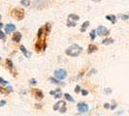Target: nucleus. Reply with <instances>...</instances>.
Wrapping results in <instances>:
<instances>
[{
    "label": "nucleus",
    "mask_w": 129,
    "mask_h": 116,
    "mask_svg": "<svg viewBox=\"0 0 129 116\" xmlns=\"http://www.w3.org/2000/svg\"><path fill=\"white\" fill-rule=\"evenodd\" d=\"M96 32H97V35H99V36H106V35L109 34V30H108L106 27L100 25L97 27Z\"/></svg>",
    "instance_id": "0eeeda50"
},
{
    "label": "nucleus",
    "mask_w": 129,
    "mask_h": 116,
    "mask_svg": "<svg viewBox=\"0 0 129 116\" xmlns=\"http://www.w3.org/2000/svg\"><path fill=\"white\" fill-rule=\"evenodd\" d=\"M111 108H112V109H115V108H116V103H115V104H114V105H112V106H110Z\"/></svg>",
    "instance_id": "e433bc0d"
},
{
    "label": "nucleus",
    "mask_w": 129,
    "mask_h": 116,
    "mask_svg": "<svg viewBox=\"0 0 129 116\" xmlns=\"http://www.w3.org/2000/svg\"><path fill=\"white\" fill-rule=\"evenodd\" d=\"M35 107H36V108H42V105H41L40 103H36V104H35Z\"/></svg>",
    "instance_id": "72a5a7b5"
},
{
    "label": "nucleus",
    "mask_w": 129,
    "mask_h": 116,
    "mask_svg": "<svg viewBox=\"0 0 129 116\" xmlns=\"http://www.w3.org/2000/svg\"><path fill=\"white\" fill-rule=\"evenodd\" d=\"M113 43H114V40L112 38H107L102 41V44H103L104 45H111V44H113Z\"/></svg>",
    "instance_id": "a211bd4d"
},
{
    "label": "nucleus",
    "mask_w": 129,
    "mask_h": 116,
    "mask_svg": "<svg viewBox=\"0 0 129 116\" xmlns=\"http://www.w3.org/2000/svg\"><path fill=\"white\" fill-rule=\"evenodd\" d=\"M49 80L53 84H57V85H63V82H61V81H59L58 79H55V78H53V77H50L49 78Z\"/></svg>",
    "instance_id": "6ab92c4d"
},
{
    "label": "nucleus",
    "mask_w": 129,
    "mask_h": 116,
    "mask_svg": "<svg viewBox=\"0 0 129 116\" xmlns=\"http://www.w3.org/2000/svg\"><path fill=\"white\" fill-rule=\"evenodd\" d=\"M97 49H98V48H97L96 45L91 44V45H89L88 47H87V52H88V53H93L94 51H96Z\"/></svg>",
    "instance_id": "2eb2a0df"
},
{
    "label": "nucleus",
    "mask_w": 129,
    "mask_h": 116,
    "mask_svg": "<svg viewBox=\"0 0 129 116\" xmlns=\"http://www.w3.org/2000/svg\"><path fill=\"white\" fill-rule=\"evenodd\" d=\"M118 18L123 19V20H127V19H129V14H126V15L125 14H119Z\"/></svg>",
    "instance_id": "4be33fe9"
},
{
    "label": "nucleus",
    "mask_w": 129,
    "mask_h": 116,
    "mask_svg": "<svg viewBox=\"0 0 129 116\" xmlns=\"http://www.w3.org/2000/svg\"><path fill=\"white\" fill-rule=\"evenodd\" d=\"M32 94L38 100H42L44 98V94H43V92L40 89H32Z\"/></svg>",
    "instance_id": "6e6552de"
},
{
    "label": "nucleus",
    "mask_w": 129,
    "mask_h": 116,
    "mask_svg": "<svg viewBox=\"0 0 129 116\" xmlns=\"http://www.w3.org/2000/svg\"><path fill=\"white\" fill-rule=\"evenodd\" d=\"M0 61H1V57H0Z\"/></svg>",
    "instance_id": "ea45409f"
},
{
    "label": "nucleus",
    "mask_w": 129,
    "mask_h": 116,
    "mask_svg": "<svg viewBox=\"0 0 129 116\" xmlns=\"http://www.w3.org/2000/svg\"><path fill=\"white\" fill-rule=\"evenodd\" d=\"M81 86H80V85H77V86H76V87H75V92H76V93H80V92H81Z\"/></svg>",
    "instance_id": "cd10ccee"
},
{
    "label": "nucleus",
    "mask_w": 129,
    "mask_h": 116,
    "mask_svg": "<svg viewBox=\"0 0 129 116\" xmlns=\"http://www.w3.org/2000/svg\"><path fill=\"white\" fill-rule=\"evenodd\" d=\"M7 89H8V91H9V92H13V88H12L11 86H9Z\"/></svg>",
    "instance_id": "c9c22d12"
},
{
    "label": "nucleus",
    "mask_w": 129,
    "mask_h": 116,
    "mask_svg": "<svg viewBox=\"0 0 129 116\" xmlns=\"http://www.w3.org/2000/svg\"><path fill=\"white\" fill-rule=\"evenodd\" d=\"M50 95L53 96V98H55V99H58V98L61 97V90L58 88V89H55V90L50 91Z\"/></svg>",
    "instance_id": "9d476101"
},
{
    "label": "nucleus",
    "mask_w": 129,
    "mask_h": 116,
    "mask_svg": "<svg viewBox=\"0 0 129 116\" xmlns=\"http://www.w3.org/2000/svg\"><path fill=\"white\" fill-rule=\"evenodd\" d=\"M106 19H108V20H110L112 23H116V16H114V15H108V16H106Z\"/></svg>",
    "instance_id": "4468645a"
},
{
    "label": "nucleus",
    "mask_w": 129,
    "mask_h": 116,
    "mask_svg": "<svg viewBox=\"0 0 129 116\" xmlns=\"http://www.w3.org/2000/svg\"><path fill=\"white\" fill-rule=\"evenodd\" d=\"M6 39V37H5V33L3 32L2 30H0V40H5Z\"/></svg>",
    "instance_id": "a878e982"
},
{
    "label": "nucleus",
    "mask_w": 129,
    "mask_h": 116,
    "mask_svg": "<svg viewBox=\"0 0 129 116\" xmlns=\"http://www.w3.org/2000/svg\"><path fill=\"white\" fill-rule=\"evenodd\" d=\"M44 31H45L44 27H41V28H40V29L38 30V33H37V37H38V40H41V38L43 37V35H44Z\"/></svg>",
    "instance_id": "aec40b11"
},
{
    "label": "nucleus",
    "mask_w": 129,
    "mask_h": 116,
    "mask_svg": "<svg viewBox=\"0 0 129 116\" xmlns=\"http://www.w3.org/2000/svg\"><path fill=\"white\" fill-rule=\"evenodd\" d=\"M6 65L7 67H8V69L10 70V71L13 73L14 72V76H17V73L14 71V65H13V62L10 60V59H7L6 60Z\"/></svg>",
    "instance_id": "f8f14e48"
},
{
    "label": "nucleus",
    "mask_w": 129,
    "mask_h": 116,
    "mask_svg": "<svg viewBox=\"0 0 129 116\" xmlns=\"http://www.w3.org/2000/svg\"><path fill=\"white\" fill-rule=\"evenodd\" d=\"M0 93H1V94H3V95H8L10 92L8 91L7 88H3V87H1V86H0Z\"/></svg>",
    "instance_id": "5701e85b"
},
{
    "label": "nucleus",
    "mask_w": 129,
    "mask_h": 116,
    "mask_svg": "<svg viewBox=\"0 0 129 116\" xmlns=\"http://www.w3.org/2000/svg\"><path fill=\"white\" fill-rule=\"evenodd\" d=\"M82 51H83V47L82 46H80L78 44H73L68 48H66L65 54L68 55V56H71V57H77L78 55L81 54Z\"/></svg>",
    "instance_id": "f257e3e1"
},
{
    "label": "nucleus",
    "mask_w": 129,
    "mask_h": 116,
    "mask_svg": "<svg viewBox=\"0 0 129 116\" xmlns=\"http://www.w3.org/2000/svg\"><path fill=\"white\" fill-rule=\"evenodd\" d=\"M54 76L58 80H62L67 77V72L63 69H57V70L54 71Z\"/></svg>",
    "instance_id": "39448f33"
},
{
    "label": "nucleus",
    "mask_w": 129,
    "mask_h": 116,
    "mask_svg": "<svg viewBox=\"0 0 129 116\" xmlns=\"http://www.w3.org/2000/svg\"><path fill=\"white\" fill-rule=\"evenodd\" d=\"M2 27H3V23H1V22H0V28H2Z\"/></svg>",
    "instance_id": "4c0bfd02"
},
{
    "label": "nucleus",
    "mask_w": 129,
    "mask_h": 116,
    "mask_svg": "<svg viewBox=\"0 0 129 116\" xmlns=\"http://www.w3.org/2000/svg\"><path fill=\"white\" fill-rule=\"evenodd\" d=\"M20 4H22L23 6H29L30 5V1H26V0H21Z\"/></svg>",
    "instance_id": "393cba45"
},
{
    "label": "nucleus",
    "mask_w": 129,
    "mask_h": 116,
    "mask_svg": "<svg viewBox=\"0 0 129 116\" xmlns=\"http://www.w3.org/2000/svg\"><path fill=\"white\" fill-rule=\"evenodd\" d=\"M11 16L17 20H21L24 18V11L20 8H14L11 12Z\"/></svg>",
    "instance_id": "f03ea898"
},
{
    "label": "nucleus",
    "mask_w": 129,
    "mask_h": 116,
    "mask_svg": "<svg viewBox=\"0 0 129 116\" xmlns=\"http://www.w3.org/2000/svg\"><path fill=\"white\" fill-rule=\"evenodd\" d=\"M104 107H105V108H107V109H108V108H110V103H105V104H104Z\"/></svg>",
    "instance_id": "473e14b6"
},
{
    "label": "nucleus",
    "mask_w": 129,
    "mask_h": 116,
    "mask_svg": "<svg viewBox=\"0 0 129 116\" xmlns=\"http://www.w3.org/2000/svg\"><path fill=\"white\" fill-rule=\"evenodd\" d=\"M15 29H16V26L13 23H8L5 25V33H7V34L15 31Z\"/></svg>",
    "instance_id": "1a4fd4ad"
},
{
    "label": "nucleus",
    "mask_w": 129,
    "mask_h": 116,
    "mask_svg": "<svg viewBox=\"0 0 129 116\" xmlns=\"http://www.w3.org/2000/svg\"><path fill=\"white\" fill-rule=\"evenodd\" d=\"M19 49H20V51L23 53V55L25 56V57L29 58L31 56V52H29L27 49L25 48V46L24 45H20V47H19Z\"/></svg>",
    "instance_id": "ddd939ff"
},
{
    "label": "nucleus",
    "mask_w": 129,
    "mask_h": 116,
    "mask_svg": "<svg viewBox=\"0 0 129 116\" xmlns=\"http://www.w3.org/2000/svg\"><path fill=\"white\" fill-rule=\"evenodd\" d=\"M5 104H6V101H5V100L0 101V106H4Z\"/></svg>",
    "instance_id": "2f4dec72"
},
{
    "label": "nucleus",
    "mask_w": 129,
    "mask_h": 116,
    "mask_svg": "<svg viewBox=\"0 0 129 116\" xmlns=\"http://www.w3.org/2000/svg\"><path fill=\"white\" fill-rule=\"evenodd\" d=\"M82 94H83V96H87L88 95V91H86V90H84V89H82Z\"/></svg>",
    "instance_id": "c756f323"
},
{
    "label": "nucleus",
    "mask_w": 129,
    "mask_h": 116,
    "mask_svg": "<svg viewBox=\"0 0 129 116\" xmlns=\"http://www.w3.org/2000/svg\"><path fill=\"white\" fill-rule=\"evenodd\" d=\"M111 92H112L111 88H107V89L105 90V93H108V94H109V93H111Z\"/></svg>",
    "instance_id": "f704fd0d"
},
{
    "label": "nucleus",
    "mask_w": 129,
    "mask_h": 116,
    "mask_svg": "<svg viewBox=\"0 0 129 116\" xmlns=\"http://www.w3.org/2000/svg\"><path fill=\"white\" fill-rule=\"evenodd\" d=\"M90 38L91 40H94L96 38V30H92L90 32Z\"/></svg>",
    "instance_id": "b1692460"
},
{
    "label": "nucleus",
    "mask_w": 129,
    "mask_h": 116,
    "mask_svg": "<svg viewBox=\"0 0 129 116\" xmlns=\"http://www.w3.org/2000/svg\"><path fill=\"white\" fill-rule=\"evenodd\" d=\"M0 84H2V85H7V84H9V82L6 81L5 79H3L2 77H0Z\"/></svg>",
    "instance_id": "bb28decb"
},
{
    "label": "nucleus",
    "mask_w": 129,
    "mask_h": 116,
    "mask_svg": "<svg viewBox=\"0 0 129 116\" xmlns=\"http://www.w3.org/2000/svg\"><path fill=\"white\" fill-rule=\"evenodd\" d=\"M0 19H1V15H0Z\"/></svg>",
    "instance_id": "58836bf2"
},
{
    "label": "nucleus",
    "mask_w": 129,
    "mask_h": 116,
    "mask_svg": "<svg viewBox=\"0 0 129 116\" xmlns=\"http://www.w3.org/2000/svg\"><path fill=\"white\" fill-rule=\"evenodd\" d=\"M20 40H21V34L19 32L14 33L13 37H12V41L15 43H19V42H20Z\"/></svg>",
    "instance_id": "9b49d317"
},
{
    "label": "nucleus",
    "mask_w": 129,
    "mask_h": 116,
    "mask_svg": "<svg viewBox=\"0 0 129 116\" xmlns=\"http://www.w3.org/2000/svg\"><path fill=\"white\" fill-rule=\"evenodd\" d=\"M89 26V21H85L82 24V27H81V32H85V30L87 29V27Z\"/></svg>",
    "instance_id": "f3484780"
},
{
    "label": "nucleus",
    "mask_w": 129,
    "mask_h": 116,
    "mask_svg": "<svg viewBox=\"0 0 129 116\" xmlns=\"http://www.w3.org/2000/svg\"><path fill=\"white\" fill-rule=\"evenodd\" d=\"M64 98L68 101V102H70V103H74V99L72 98V96L70 94H68V93H65L64 94Z\"/></svg>",
    "instance_id": "412c9836"
},
{
    "label": "nucleus",
    "mask_w": 129,
    "mask_h": 116,
    "mask_svg": "<svg viewBox=\"0 0 129 116\" xmlns=\"http://www.w3.org/2000/svg\"><path fill=\"white\" fill-rule=\"evenodd\" d=\"M95 73H97V71L95 70V69H93V70H91L89 73H88V77H90V76H93Z\"/></svg>",
    "instance_id": "c85d7f7f"
},
{
    "label": "nucleus",
    "mask_w": 129,
    "mask_h": 116,
    "mask_svg": "<svg viewBox=\"0 0 129 116\" xmlns=\"http://www.w3.org/2000/svg\"><path fill=\"white\" fill-rule=\"evenodd\" d=\"M53 110H59L60 113H64L66 111V103L64 101H59L53 105Z\"/></svg>",
    "instance_id": "20e7f679"
},
{
    "label": "nucleus",
    "mask_w": 129,
    "mask_h": 116,
    "mask_svg": "<svg viewBox=\"0 0 129 116\" xmlns=\"http://www.w3.org/2000/svg\"><path fill=\"white\" fill-rule=\"evenodd\" d=\"M44 29H45L46 31V35H48L49 33L51 32V30H52V24L50 23V22H47L44 26Z\"/></svg>",
    "instance_id": "dca6fc26"
},
{
    "label": "nucleus",
    "mask_w": 129,
    "mask_h": 116,
    "mask_svg": "<svg viewBox=\"0 0 129 116\" xmlns=\"http://www.w3.org/2000/svg\"><path fill=\"white\" fill-rule=\"evenodd\" d=\"M78 111L81 112V113H85L88 111V105L85 103H79L77 105Z\"/></svg>",
    "instance_id": "423d86ee"
},
{
    "label": "nucleus",
    "mask_w": 129,
    "mask_h": 116,
    "mask_svg": "<svg viewBox=\"0 0 129 116\" xmlns=\"http://www.w3.org/2000/svg\"><path fill=\"white\" fill-rule=\"evenodd\" d=\"M80 19V17L75 14H70L67 18V26L68 27H75L77 25V21Z\"/></svg>",
    "instance_id": "7ed1b4c3"
},
{
    "label": "nucleus",
    "mask_w": 129,
    "mask_h": 116,
    "mask_svg": "<svg viewBox=\"0 0 129 116\" xmlns=\"http://www.w3.org/2000/svg\"><path fill=\"white\" fill-rule=\"evenodd\" d=\"M36 83H37V81H36L35 78H31V79H30V84H31V85H35Z\"/></svg>",
    "instance_id": "7c9ffc66"
}]
</instances>
